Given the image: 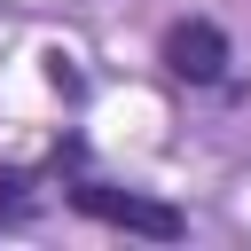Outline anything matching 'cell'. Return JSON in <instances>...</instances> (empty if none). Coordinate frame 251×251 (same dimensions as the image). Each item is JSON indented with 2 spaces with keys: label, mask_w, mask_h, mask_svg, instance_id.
<instances>
[{
  "label": "cell",
  "mask_w": 251,
  "mask_h": 251,
  "mask_svg": "<svg viewBox=\"0 0 251 251\" xmlns=\"http://www.w3.org/2000/svg\"><path fill=\"white\" fill-rule=\"evenodd\" d=\"M78 212H94V220H110V227H126V235H157V243H173V235L188 227L173 204L133 196V188H102V180H86V188H78Z\"/></svg>",
  "instance_id": "obj_1"
},
{
  "label": "cell",
  "mask_w": 251,
  "mask_h": 251,
  "mask_svg": "<svg viewBox=\"0 0 251 251\" xmlns=\"http://www.w3.org/2000/svg\"><path fill=\"white\" fill-rule=\"evenodd\" d=\"M165 71H173V78H188V86H212V78L227 71V31H220L212 16L173 24V31H165Z\"/></svg>",
  "instance_id": "obj_2"
},
{
  "label": "cell",
  "mask_w": 251,
  "mask_h": 251,
  "mask_svg": "<svg viewBox=\"0 0 251 251\" xmlns=\"http://www.w3.org/2000/svg\"><path fill=\"white\" fill-rule=\"evenodd\" d=\"M24 188H31V180H16V173L0 180V220H24V212H31V196H24Z\"/></svg>",
  "instance_id": "obj_3"
}]
</instances>
